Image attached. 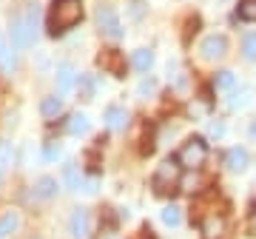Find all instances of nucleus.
I'll list each match as a JSON object with an SVG mask.
<instances>
[{
	"label": "nucleus",
	"mask_w": 256,
	"mask_h": 239,
	"mask_svg": "<svg viewBox=\"0 0 256 239\" xmlns=\"http://www.w3.org/2000/svg\"><path fill=\"white\" fill-rule=\"evenodd\" d=\"M82 18V0H54L48 12V32L60 34L66 28L77 26Z\"/></svg>",
	"instance_id": "f257e3e1"
},
{
	"label": "nucleus",
	"mask_w": 256,
	"mask_h": 239,
	"mask_svg": "<svg viewBox=\"0 0 256 239\" xmlns=\"http://www.w3.org/2000/svg\"><path fill=\"white\" fill-rule=\"evenodd\" d=\"M0 46H3V40H0Z\"/></svg>",
	"instance_id": "7c9ffc66"
},
{
	"label": "nucleus",
	"mask_w": 256,
	"mask_h": 239,
	"mask_svg": "<svg viewBox=\"0 0 256 239\" xmlns=\"http://www.w3.org/2000/svg\"><path fill=\"white\" fill-rule=\"evenodd\" d=\"M200 54H202V60H222L228 54V40L222 34H208L200 43Z\"/></svg>",
	"instance_id": "39448f33"
},
{
	"label": "nucleus",
	"mask_w": 256,
	"mask_h": 239,
	"mask_svg": "<svg viewBox=\"0 0 256 239\" xmlns=\"http://www.w3.org/2000/svg\"><path fill=\"white\" fill-rule=\"evenodd\" d=\"M234 86H236L234 72H216V77H214V88H220V92H230Z\"/></svg>",
	"instance_id": "4be33fe9"
},
{
	"label": "nucleus",
	"mask_w": 256,
	"mask_h": 239,
	"mask_svg": "<svg viewBox=\"0 0 256 239\" xmlns=\"http://www.w3.org/2000/svg\"><path fill=\"white\" fill-rule=\"evenodd\" d=\"M60 156H63V148L57 146V142H48V146L43 148V160H46V162H57Z\"/></svg>",
	"instance_id": "bb28decb"
},
{
	"label": "nucleus",
	"mask_w": 256,
	"mask_h": 239,
	"mask_svg": "<svg viewBox=\"0 0 256 239\" xmlns=\"http://www.w3.org/2000/svg\"><path fill=\"white\" fill-rule=\"evenodd\" d=\"M77 86V72H74L72 63H60L57 66V92L60 94H68Z\"/></svg>",
	"instance_id": "9d476101"
},
{
	"label": "nucleus",
	"mask_w": 256,
	"mask_h": 239,
	"mask_svg": "<svg viewBox=\"0 0 256 239\" xmlns=\"http://www.w3.org/2000/svg\"><path fill=\"white\" fill-rule=\"evenodd\" d=\"M94 18H97V26H100V32L108 40H120V37L126 34L122 32V23H120V14L114 12V6H97V12H94Z\"/></svg>",
	"instance_id": "20e7f679"
},
{
	"label": "nucleus",
	"mask_w": 256,
	"mask_h": 239,
	"mask_svg": "<svg viewBox=\"0 0 256 239\" xmlns=\"http://www.w3.org/2000/svg\"><path fill=\"white\" fill-rule=\"evenodd\" d=\"M180 176H182V166H180V160H165V162L156 166L151 185H154L156 194H168V191H174L176 185H180Z\"/></svg>",
	"instance_id": "f03ea898"
},
{
	"label": "nucleus",
	"mask_w": 256,
	"mask_h": 239,
	"mask_svg": "<svg viewBox=\"0 0 256 239\" xmlns=\"http://www.w3.org/2000/svg\"><path fill=\"white\" fill-rule=\"evenodd\" d=\"M248 134H250V140L256 142V122H250V128H248Z\"/></svg>",
	"instance_id": "c756f323"
},
{
	"label": "nucleus",
	"mask_w": 256,
	"mask_h": 239,
	"mask_svg": "<svg viewBox=\"0 0 256 239\" xmlns=\"http://www.w3.org/2000/svg\"><path fill=\"white\" fill-rule=\"evenodd\" d=\"M239 18L256 23V0H239Z\"/></svg>",
	"instance_id": "b1692460"
},
{
	"label": "nucleus",
	"mask_w": 256,
	"mask_h": 239,
	"mask_svg": "<svg viewBox=\"0 0 256 239\" xmlns=\"http://www.w3.org/2000/svg\"><path fill=\"white\" fill-rule=\"evenodd\" d=\"M32 32H28V26H26V18L23 14H18V18L12 20V46L14 48H28L32 46Z\"/></svg>",
	"instance_id": "6e6552de"
},
{
	"label": "nucleus",
	"mask_w": 256,
	"mask_h": 239,
	"mask_svg": "<svg viewBox=\"0 0 256 239\" xmlns=\"http://www.w3.org/2000/svg\"><path fill=\"white\" fill-rule=\"evenodd\" d=\"M77 88H80V97H82V100H94V77H92V74H80Z\"/></svg>",
	"instance_id": "5701e85b"
},
{
	"label": "nucleus",
	"mask_w": 256,
	"mask_h": 239,
	"mask_svg": "<svg viewBox=\"0 0 256 239\" xmlns=\"http://www.w3.org/2000/svg\"><path fill=\"white\" fill-rule=\"evenodd\" d=\"M160 220H162V225H168V228H176V225L182 222V211H180L176 205H165L162 211H160Z\"/></svg>",
	"instance_id": "6ab92c4d"
},
{
	"label": "nucleus",
	"mask_w": 256,
	"mask_h": 239,
	"mask_svg": "<svg viewBox=\"0 0 256 239\" xmlns=\"http://www.w3.org/2000/svg\"><path fill=\"white\" fill-rule=\"evenodd\" d=\"M12 162H14V151H12L9 142H0V171L3 168H12Z\"/></svg>",
	"instance_id": "a878e982"
},
{
	"label": "nucleus",
	"mask_w": 256,
	"mask_h": 239,
	"mask_svg": "<svg viewBox=\"0 0 256 239\" xmlns=\"http://www.w3.org/2000/svg\"><path fill=\"white\" fill-rule=\"evenodd\" d=\"M63 182H66V188H68V191H80L82 185V176H80V171H77V166H74V162H68V166L63 168Z\"/></svg>",
	"instance_id": "f3484780"
},
{
	"label": "nucleus",
	"mask_w": 256,
	"mask_h": 239,
	"mask_svg": "<svg viewBox=\"0 0 256 239\" xmlns=\"http://www.w3.org/2000/svg\"><path fill=\"white\" fill-rule=\"evenodd\" d=\"M250 100H254V92L248 88V86H242V88H230V97H228V108L230 111H242L250 106Z\"/></svg>",
	"instance_id": "f8f14e48"
},
{
	"label": "nucleus",
	"mask_w": 256,
	"mask_h": 239,
	"mask_svg": "<svg viewBox=\"0 0 256 239\" xmlns=\"http://www.w3.org/2000/svg\"><path fill=\"white\" fill-rule=\"evenodd\" d=\"M54 194H57V180L54 176H40V180L34 182V188H32V196L40 200V202H43V200H52Z\"/></svg>",
	"instance_id": "9b49d317"
},
{
	"label": "nucleus",
	"mask_w": 256,
	"mask_h": 239,
	"mask_svg": "<svg viewBox=\"0 0 256 239\" xmlns=\"http://www.w3.org/2000/svg\"><path fill=\"white\" fill-rule=\"evenodd\" d=\"M200 230H202V236L205 239H222V234H225V216H220V214H208V216H202Z\"/></svg>",
	"instance_id": "1a4fd4ad"
},
{
	"label": "nucleus",
	"mask_w": 256,
	"mask_h": 239,
	"mask_svg": "<svg viewBox=\"0 0 256 239\" xmlns=\"http://www.w3.org/2000/svg\"><path fill=\"white\" fill-rule=\"evenodd\" d=\"M210 137H222V134H225V126H222V122H210Z\"/></svg>",
	"instance_id": "c85d7f7f"
},
{
	"label": "nucleus",
	"mask_w": 256,
	"mask_h": 239,
	"mask_svg": "<svg viewBox=\"0 0 256 239\" xmlns=\"http://www.w3.org/2000/svg\"><path fill=\"white\" fill-rule=\"evenodd\" d=\"M18 228H20V214L18 211H6L3 216H0V239H6Z\"/></svg>",
	"instance_id": "dca6fc26"
},
{
	"label": "nucleus",
	"mask_w": 256,
	"mask_h": 239,
	"mask_svg": "<svg viewBox=\"0 0 256 239\" xmlns=\"http://www.w3.org/2000/svg\"><path fill=\"white\" fill-rule=\"evenodd\" d=\"M242 57L245 60H256V34L242 37Z\"/></svg>",
	"instance_id": "393cba45"
},
{
	"label": "nucleus",
	"mask_w": 256,
	"mask_h": 239,
	"mask_svg": "<svg viewBox=\"0 0 256 239\" xmlns=\"http://www.w3.org/2000/svg\"><path fill=\"white\" fill-rule=\"evenodd\" d=\"M60 111H63V97H46L40 102V114L43 117H57Z\"/></svg>",
	"instance_id": "aec40b11"
},
{
	"label": "nucleus",
	"mask_w": 256,
	"mask_h": 239,
	"mask_svg": "<svg viewBox=\"0 0 256 239\" xmlns=\"http://www.w3.org/2000/svg\"><path fill=\"white\" fill-rule=\"evenodd\" d=\"M88 230H92L88 211H86V208H74L72 216H68V234H72L74 239H88Z\"/></svg>",
	"instance_id": "423d86ee"
},
{
	"label": "nucleus",
	"mask_w": 256,
	"mask_h": 239,
	"mask_svg": "<svg viewBox=\"0 0 256 239\" xmlns=\"http://www.w3.org/2000/svg\"><path fill=\"white\" fill-rule=\"evenodd\" d=\"M131 66H134L140 74H146L148 68L154 66V54H151L148 48H137V52H134V57H131Z\"/></svg>",
	"instance_id": "a211bd4d"
},
{
	"label": "nucleus",
	"mask_w": 256,
	"mask_h": 239,
	"mask_svg": "<svg viewBox=\"0 0 256 239\" xmlns=\"http://www.w3.org/2000/svg\"><path fill=\"white\" fill-rule=\"evenodd\" d=\"M97 63L102 66V72H111L114 77H122L126 74V60L120 54L117 48H106L100 57H97Z\"/></svg>",
	"instance_id": "0eeeda50"
},
{
	"label": "nucleus",
	"mask_w": 256,
	"mask_h": 239,
	"mask_svg": "<svg viewBox=\"0 0 256 239\" xmlns=\"http://www.w3.org/2000/svg\"><path fill=\"white\" fill-rule=\"evenodd\" d=\"M14 66H18V60H14V52H12V46H0V72L12 74L14 72Z\"/></svg>",
	"instance_id": "412c9836"
},
{
	"label": "nucleus",
	"mask_w": 256,
	"mask_h": 239,
	"mask_svg": "<svg viewBox=\"0 0 256 239\" xmlns=\"http://www.w3.org/2000/svg\"><path fill=\"white\" fill-rule=\"evenodd\" d=\"M176 160H180L182 168H200L202 162L208 160V142H205L202 137H191L182 148H180Z\"/></svg>",
	"instance_id": "7ed1b4c3"
},
{
	"label": "nucleus",
	"mask_w": 256,
	"mask_h": 239,
	"mask_svg": "<svg viewBox=\"0 0 256 239\" xmlns=\"http://www.w3.org/2000/svg\"><path fill=\"white\" fill-rule=\"evenodd\" d=\"M106 126H108L111 131H120L128 126V111L122 108V106H108L106 108Z\"/></svg>",
	"instance_id": "ddd939ff"
},
{
	"label": "nucleus",
	"mask_w": 256,
	"mask_h": 239,
	"mask_svg": "<svg viewBox=\"0 0 256 239\" xmlns=\"http://www.w3.org/2000/svg\"><path fill=\"white\" fill-rule=\"evenodd\" d=\"M66 128H68V134H72V137H82V134H88L92 122H88V117H86V114H72Z\"/></svg>",
	"instance_id": "2eb2a0df"
},
{
	"label": "nucleus",
	"mask_w": 256,
	"mask_h": 239,
	"mask_svg": "<svg viewBox=\"0 0 256 239\" xmlns=\"http://www.w3.org/2000/svg\"><path fill=\"white\" fill-rule=\"evenodd\" d=\"M137 92H140V97H146V94H154V92H156V80H154V77H148V80H142Z\"/></svg>",
	"instance_id": "cd10ccee"
},
{
	"label": "nucleus",
	"mask_w": 256,
	"mask_h": 239,
	"mask_svg": "<svg viewBox=\"0 0 256 239\" xmlns=\"http://www.w3.org/2000/svg\"><path fill=\"white\" fill-rule=\"evenodd\" d=\"M248 162H250V156H248L245 148H230L228 154H225V166H228V171H245Z\"/></svg>",
	"instance_id": "4468645a"
}]
</instances>
